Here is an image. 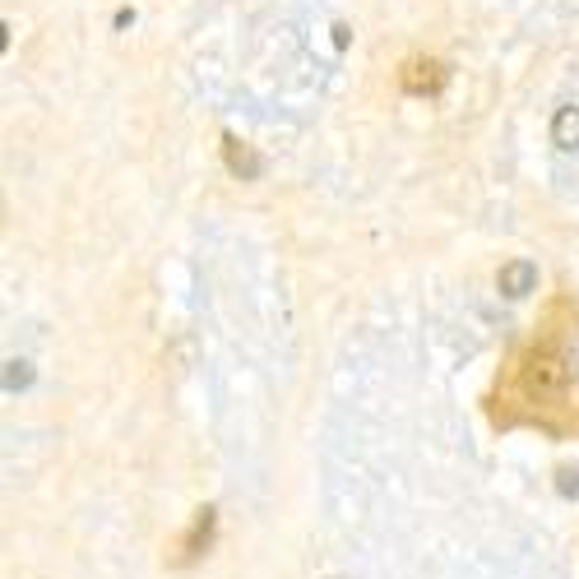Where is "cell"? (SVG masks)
<instances>
[{
    "instance_id": "obj_1",
    "label": "cell",
    "mask_w": 579,
    "mask_h": 579,
    "mask_svg": "<svg viewBox=\"0 0 579 579\" xmlns=\"http://www.w3.org/2000/svg\"><path fill=\"white\" fill-rule=\"evenodd\" d=\"M445 79H450V70H445L441 61H422V56H417V61L403 65V89L417 93V98H422V93H441Z\"/></svg>"
},
{
    "instance_id": "obj_2",
    "label": "cell",
    "mask_w": 579,
    "mask_h": 579,
    "mask_svg": "<svg viewBox=\"0 0 579 579\" xmlns=\"http://www.w3.org/2000/svg\"><path fill=\"white\" fill-rule=\"evenodd\" d=\"M496 288H501L505 297H529V292L538 288V265H533V260H510V265H501V274H496Z\"/></svg>"
},
{
    "instance_id": "obj_3",
    "label": "cell",
    "mask_w": 579,
    "mask_h": 579,
    "mask_svg": "<svg viewBox=\"0 0 579 579\" xmlns=\"http://www.w3.org/2000/svg\"><path fill=\"white\" fill-rule=\"evenodd\" d=\"M223 158H227V167H232L241 181H255L260 172H265V158H260L251 144H241L237 135H223Z\"/></svg>"
},
{
    "instance_id": "obj_4",
    "label": "cell",
    "mask_w": 579,
    "mask_h": 579,
    "mask_svg": "<svg viewBox=\"0 0 579 579\" xmlns=\"http://www.w3.org/2000/svg\"><path fill=\"white\" fill-rule=\"evenodd\" d=\"M209 538H214V510H200V515H195V529L186 533V542H181V566H186V561H195V556L204 552V547H209Z\"/></svg>"
},
{
    "instance_id": "obj_5",
    "label": "cell",
    "mask_w": 579,
    "mask_h": 579,
    "mask_svg": "<svg viewBox=\"0 0 579 579\" xmlns=\"http://www.w3.org/2000/svg\"><path fill=\"white\" fill-rule=\"evenodd\" d=\"M552 144L556 149H579V107H561L552 121Z\"/></svg>"
},
{
    "instance_id": "obj_6",
    "label": "cell",
    "mask_w": 579,
    "mask_h": 579,
    "mask_svg": "<svg viewBox=\"0 0 579 579\" xmlns=\"http://www.w3.org/2000/svg\"><path fill=\"white\" fill-rule=\"evenodd\" d=\"M28 380H33V366H28V362H10V371H5V385H10V390H24Z\"/></svg>"
},
{
    "instance_id": "obj_7",
    "label": "cell",
    "mask_w": 579,
    "mask_h": 579,
    "mask_svg": "<svg viewBox=\"0 0 579 579\" xmlns=\"http://www.w3.org/2000/svg\"><path fill=\"white\" fill-rule=\"evenodd\" d=\"M579 487V473H570V468H561V491H575Z\"/></svg>"
}]
</instances>
